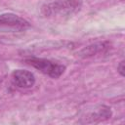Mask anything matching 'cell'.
<instances>
[{
	"instance_id": "8992f818",
	"label": "cell",
	"mask_w": 125,
	"mask_h": 125,
	"mask_svg": "<svg viewBox=\"0 0 125 125\" xmlns=\"http://www.w3.org/2000/svg\"><path fill=\"white\" fill-rule=\"evenodd\" d=\"M109 49V43L108 42H99L92 45L87 46L80 52V56L82 58H88L95 56L99 53H104Z\"/></svg>"
},
{
	"instance_id": "52a82bcc",
	"label": "cell",
	"mask_w": 125,
	"mask_h": 125,
	"mask_svg": "<svg viewBox=\"0 0 125 125\" xmlns=\"http://www.w3.org/2000/svg\"><path fill=\"white\" fill-rule=\"evenodd\" d=\"M117 70H118V72L120 73V75L121 76H124L125 75V65H124V61L122 60L120 62H119V64L117 65Z\"/></svg>"
},
{
	"instance_id": "5b68a950",
	"label": "cell",
	"mask_w": 125,
	"mask_h": 125,
	"mask_svg": "<svg viewBox=\"0 0 125 125\" xmlns=\"http://www.w3.org/2000/svg\"><path fill=\"white\" fill-rule=\"evenodd\" d=\"M85 116L86 117H82V118H85V120L82 121L83 123H98L110 118L111 110H110V107L102 104V105L96 106Z\"/></svg>"
},
{
	"instance_id": "6da1fadb",
	"label": "cell",
	"mask_w": 125,
	"mask_h": 125,
	"mask_svg": "<svg viewBox=\"0 0 125 125\" xmlns=\"http://www.w3.org/2000/svg\"><path fill=\"white\" fill-rule=\"evenodd\" d=\"M82 7L81 0H52L41 7L46 18H66L77 14Z\"/></svg>"
},
{
	"instance_id": "3957f363",
	"label": "cell",
	"mask_w": 125,
	"mask_h": 125,
	"mask_svg": "<svg viewBox=\"0 0 125 125\" xmlns=\"http://www.w3.org/2000/svg\"><path fill=\"white\" fill-rule=\"evenodd\" d=\"M30 26V23L23 18L13 14L4 13L0 14V28L12 31H23Z\"/></svg>"
},
{
	"instance_id": "7a4b0ae2",
	"label": "cell",
	"mask_w": 125,
	"mask_h": 125,
	"mask_svg": "<svg viewBox=\"0 0 125 125\" xmlns=\"http://www.w3.org/2000/svg\"><path fill=\"white\" fill-rule=\"evenodd\" d=\"M24 62L27 64L31 65L32 67L36 68L40 72L50 76L53 79H58L59 77H61L65 70V66L63 64L50 61L48 59L29 57V58H26Z\"/></svg>"
},
{
	"instance_id": "277c9868",
	"label": "cell",
	"mask_w": 125,
	"mask_h": 125,
	"mask_svg": "<svg viewBox=\"0 0 125 125\" xmlns=\"http://www.w3.org/2000/svg\"><path fill=\"white\" fill-rule=\"evenodd\" d=\"M13 84L18 88L27 89L31 88L35 84V76L32 72L25 69H17L12 73Z\"/></svg>"
}]
</instances>
